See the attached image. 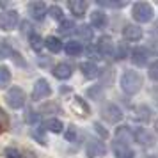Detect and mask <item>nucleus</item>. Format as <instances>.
Returning <instances> with one entry per match:
<instances>
[{
    "label": "nucleus",
    "mask_w": 158,
    "mask_h": 158,
    "mask_svg": "<svg viewBox=\"0 0 158 158\" xmlns=\"http://www.w3.org/2000/svg\"><path fill=\"white\" fill-rule=\"evenodd\" d=\"M148 75H149V78H151V80H155V82L158 80V60H155V62L149 66V69H148Z\"/></svg>",
    "instance_id": "nucleus-35"
},
{
    "label": "nucleus",
    "mask_w": 158,
    "mask_h": 158,
    "mask_svg": "<svg viewBox=\"0 0 158 158\" xmlns=\"http://www.w3.org/2000/svg\"><path fill=\"white\" fill-rule=\"evenodd\" d=\"M52 75H53L57 80H68V78H71V75H73V66L68 64V62H59V64L53 66Z\"/></svg>",
    "instance_id": "nucleus-9"
},
{
    "label": "nucleus",
    "mask_w": 158,
    "mask_h": 158,
    "mask_svg": "<svg viewBox=\"0 0 158 158\" xmlns=\"http://www.w3.org/2000/svg\"><path fill=\"white\" fill-rule=\"evenodd\" d=\"M101 117L105 119L107 123H119L123 119V110L117 105H114V103H107V105H103V108H101Z\"/></svg>",
    "instance_id": "nucleus-5"
},
{
    "label": "nucleus",
    "mask_w": 158,
    "mask_h": 158,
    "mask_svg": "<svg viewBox=\"0 0 158 158\" xmlns=\"http://www.w3.org/2000/svg\"><path fill=\"white\" fill-rule=\"evenodd\" d=\"M29 44L36 53H41V50H43V46H44V39L39 36L37 32H32L29 36Z\"/></svg>",
    "instance_id": "nucleus-23"
},
{
    "label": "nucleus",
    "mask_w": 158,
    "mask_h": 158,
    "mask_svg": "<svg viewBox=\"0 0 158 158\" xmlns=\"http://www.w3.org/2000/svg\"><path fill=\"white\" fill-rule=\"evenodd\" d=\"M133 140H137L139 144H142V146H151V144L155 142V137H153V133H149L146 128H137L135 131H133Z\"/></svg>",
    "instance_id": "nucleus-14"
},
{
    "label": "nucleus",
    "mask_w": 158,
    "mask_h": 158,
    "mask_svg": "<svg viewBox=\"0 0 158 158\" xmlns=\"http://www.w3.org/2000/svg\"><path fill=\"white\" fill-rule=\"evenodd\" d=\"M64 137H66V140H69V142H75L77 140V137H78V131H77V128L75 126H68V130H66V133H64Z\"/></svg>",
    "instance_id": "nucleus-34"
},
{
    "label": "nucleus",
    "mask_w": 158,
    "mask_h": 158,
    "mask_svg": "<svg viewBox=\"0 0 158 158\" xmlns=\"http://www.w3.org/2000/svg\"><path fill=\"white\" fill-rule=\"evenodd\" d=\"M22 32H23V34H27V36H30V34L34 32V30L30 29V23L29 22H22Z\"/></svg>",
    "instance_id": "nucleus-41"
},
{
    "label": "nucleus",
    "mask_w": 158,
    "mask_h": 158,
    "mask_svg": "<svg viewBox=\"0 0 158 158\" xmlns=\"http://www.w3.org/2000/svg\"><path fill=\"white\" fill-rule=\"evenodd\" d=\"M18 23H20V18H18V13L15 9H7V11L0 13V30L9 32V30L16 29Z\"/></svg>",
    "instance_id": "nucleus-4"
},
{
    "label": "nucleus",
    "mask_w": 158,
    "mask_h": 158,
    "mask_svg": "<svg viewBox=\"0 0 158 158\" xmlns=\"http://www.w3.org/2000/svg\"><path fill=\"white\" fill-rule=\"evenodd\" d=\"M39 119V114L34 112V110H27V114H25V121L27 123H37Z\"/></svg>",
    "instance_id": "nucleus-36"
},
{
    "label": "nucleus",
    "mask_w": 158,
    "mask_h": 158,
    "mask_svg": "<svg viewBox=\"0 0 158 158\" xmlns=\"http://www.w3.org/2000/svg\"><path fill=\"white\" fill-rule=\"evenodd\" d=\"M148 59H149V50H148V48L137 46L135 50L131 52V62H133L135 66L148 64Z\"/></svg>",
    "instance_id": "nucleus-15"
},
{
    "label": "nucleus",
    "mask_w": 158,
    "mask_h": 158,
    "mask_svg": "<svg viewBox=\"0 0 158 158\" xmlns=\"http://www.w3.org/2000/svg\"><path fill=\"white\" fill-rule=\"evenodd\" d=\"M48 15L55 20V22H64V13H62V9L59 7V6H52L50 9H48Z\"/></svg>",
    "instance_id": "nucleus-30"
},
{
    "label": "nucleus",
    "mask_w": 158,
    "mask_h": 158,
    "mask_svg": "<svg viewBox=\"0 0 158 158\" xmlns=\"http://www.w3.org/2000/svg\"><path fill=\"white\" fill-rule=\"evenodd\" d=\"M6 101H7V105L11 108H22L25 105V101H27V96H25V91H23L22 87H11L6 94Z\"/></svg>",
    "instance_id": "nucleus-3"
},
{
    "label": "nucleus",
    "mask_w": 158,
    "mask_h": 158,
    "mask_svg": "<svg viewBox=\"0 0 158 158\" xmlns=\"http://www.w3.org/2000/svg\"><path fill=\"white\" fill-rule=\"evenodd\" d=\"M30 135H32L34 140H37V142L41 144V146H46V135H44V128L43 126H36V128H32Z\"/></svg>",
    "instance_id": "nucleus-28"
},
{
    "label": "nucleus",
    "mask_w": 158,
    "mask_h": 158,
    "mask_svg": "<svg viewBox=\"0 0 158 158\" xmlns=\"http://www.w3.org/2000/svg\"><path fill=\"white\" fill-rule=\"evenodd\" d=\"M153 15H155V11L151 7V4H148V2H135L133 7H131V16L139 23L151 22L153 20Z\"/></svg>",
    "instance_id": "nucleus-2"
},
{
    "label": "nucleus",
    "mask_w": 158,
    "mask_h": 158,
    "mask_svg": "<svg viewBox=\"0 0 158 158\" xmlns=\"http://www.w3.org/2000/svg\"><path fill=\"white\" fill-rule=\"evenodd\" d=\"M77 36L82 41H93V37H94L93 27L91 25H80V27H77Z\"/></svg>",
    "instance_id": "nucleus-25"
},
{
    "label": "nucleus",
    "mask_w": 158,
    "mask_h": 158,
    "mask_svg": "<svg viewBox=\"0 0 158 158\" xmlns=\"http://www.w3.org/2000/svg\"><path fill=\"white\" fill-rule=\"evenodd\" d=\"M128 55V50H126V44L124 43H121L119 46H117V52H115V57L117 59H124Z\"/></svg>",
    "instance_id": "nucleus-37"
},
{
    "label": "nucleus",
    "mask_w": 158,
    "mask_h": 158,
    "mask_svg": "<svg viewBox=\"0 0 158 158\" xmlns=\"http://www.w3.org/2000/svg\"><path fill=\"white\" fill-rule=\"evenodd\" d=\"M112 151H114L115 158H133L135 156V151L131 149L128 144L119 142V140H114V144H112Z\"/></svg>",
    "instance_id": "nucleus-11"
},
{
    "label": "nucleus",
    "mask_w": 158,
    "mask_h": 158,
    "mask_svg": "<svg viewBox=\"0 0 158 158\" xmlns=\"http://www.w3.org/2000/svg\"><path fill=\"white\" fill-rule=\"evenodd\" d=\"M80 69H82V75H84L87 80H94L100 75V68L94 64V62H91V60L82 62V64H80Z\"/></svg>",
    "instance_id": "nucleus-16"
},
{
    "label": "nucleus",
    "mask_w": 158,
    "mask_h": 158,
    "mask_svg": "<svg viewBox=\"0 0 158 158\" xmlns=\"http://www.w3.org/2000/svg\"><path fill=\"white\" fill-rule=\"evenodd\" d=\"M68 7L71 11V15L75 18H82V16H85L87 13V7H89V2H84V0H71V2H68Z\"/></svg>",
    "instance_id": "nucleus-13"
},
{
    "label": "nucleus",
    "mask_w": 158,
    "mask_h": 158,
    "mask_svg": "<svg viewBox=\"0 0 158 158\" xmlns=\"http://www.w3.org/2000/svg\"><path fill=\"white\" fill-rule=\"evenodd\" d=\"M73 108H75L80 115H84V117L91 114L89 105H87L85 101H84V98H80V96H75V100H73Z\"/></svg>",
    "instance_id": "nucleus-24"
},
{
    "label": "nucleus",
    "mask_w": 158,
    "mask_h": 158,
    "mask_svg": "<svg viewBox=\"0 0 158 158\" xmlns=\"http://www.w3.org/2000/svg\"><path fill=\"white\" fill-rule=\"evenodd\" d=\"M155 130H156V131H158V119H156V121H155Z\"/></svg>",
    "instance_id": "nucleus-43"
},
{
    "label": "nucleus",
    "mask_w": 158,
    "mask_h": 158,
    "mask_svg": "<svg viewBox=\"0 0 158 158\" xmlns=\"http://www.w3.org/2000/svg\"><path fill=\"white\" fill-rule=\"evenodd\" d=\"M123 37H124V41H128V43L140 41V39H142V29H140L139 25L128 23V25L123 29Z\"/></svg>",
    "instance_id": "nucleus-8"
},
{
    "label": "nucleus",
    "mask_w": 158,
    "mask_h": 158,
    "mask_svg": "<svg viewBox=\"0 0 158 158\" xmlns=\"http://www.w3.org/2000/svg\"><path fill=\"white\" fill-rule=\"evenodd\" d=\"M119 84H121L123 93H126V94L131 96V94H137L142 89L144 80L135 69H128V71H124L121 75V82H119Z\"/></svg>",
    "instance_id": "nucleus-1"
},
{
    "label": "nucleus",
    "mask_w": 158,
    "mask_h": 158,
    "mask_svg": "<svg viewBox=\"0 0 158 158\" xmlns=\"http://www.w3.org/2000/svg\"><path fill=\"white\" fill-rule=\"evenodd\" d=\"M13 53H15V50H13L11 43H9L7 39H2V41H0V60L11 57Z\"/></svg>",
    "instance_id": "nucleus-27"
},
{
    "label": "nucleus",
    "mask_w": 158,
    "mask_h": 158,
    "mask_svg": "<svg viewBox=\"0 0 158 158\" xmlns=\"http://www.w3.org/2000/svg\"><path fill=\"white\" fill-rule=\"evenodd\" d=\"M98 53L103 55V57H110V55H115V46L112 43V39L108 36H103L100 37V41H98Z\"/></svg>",
    "instance_id": "nucleus-10"
},
{
    "label": "nucleus",
    "mask_w": 158,
    "mask_h": 158,
    "mask_svg": "<svg viewBox=\"0 0 158 158\" xmlns=\"http://www.w3.org/2000/svg\"><path fill=\"white\" fill-rule=\"evenodd\" d=\"M75 27H77V25H75L73 20H64V22L59 25V32H60L62 36H66V34H71L73 30H77Z\"/></svg>",
    "instance_id": "nucleus-29"
},
{
    "label": "nucleus",
    "mask_w": 158,
    "mask_h": 158,
    "mask_svg": "<svg viewBox=\"0 0 158 158\" xmlns=\"http://www.w3.org/2000/svg\"><path fill=\"white\" fill-rule=\"evenodd\" d=\"M50 94H52V87H50V84H48V80H46V78L36 80L34 89H32V100H34V101L44 100V98H48Z\"/></svg>",
    "instance_id": "nucleus-6"
},
{
    "label": "nucleus",
    "mask_w": 158,
    "mask_h": 158,
    "mask_svg": "<svg viewBox=\"0 0 158 158\" xmlns=\"http://www.w3.org/2000/svg\"><path fill=\"white\" fill-rule=\"evenodd\" d=\"M64 52L68 55H71V57H78L80 53L84 52V46H82L80 41H68L64 46Z\"/></svg>",
    "instance_id": "nucleus-22"
},
{
    "label": "nucleus",
    "mask_w": 158,
    "mask_h": 158,
    "mask_svg": "<svg viewBox=\"0 0 158 158\" xmlns=\"http://www.w3.org/2000/svg\"><path fill=\"white\" fill-rule=\"evenodd\" d=\"M115 140L128 144L130 140H133V131H130L128 126H119L115 130Z\"/></svg>",
    "instance_id": "nucleus-20"
},
{
    "label": "nucleus",
    "mask_w": 158,
    "mask_h": 158,
    "mask_svg": "<svg viewBox=\"0 0 158 158\" xmlns=\"http://www.w3.org/2000/svg\"><path fill=\"white\" fill-rule=\"evenodd\" d=\"M46 110H60V107H59L57 103H48V105H43V107H41V112H43V114H46Z\"/></svg>",
    "instance_id": "nucleus-39"
},
{
    "label": "nucleus",
    "mask_w": 158,
    "mask_h": 158,
    "mask_svg": "<svg viewBox=\"0 0 158 158\" xmlns=\"http://www.w3.org/2000/svg\"><path fill=\"white\" fill-rule=\"evenodd\" d=\"M149 158H158V156H156V155H151V156H149Z\"/></svg>",
    "instance_id": "nucleus-44"
},
{
    "label": "nucleus",
    "mask_w": 158,
    "mask_h": 158,
    "mask_svg": "<svg viewBox=\"0 0 158 158\" xmlns=\"http://www.w3.org/2000/svg\"><path fill=\"white\" fill-rule=\"evenodd\" d=\"M7 124H9V117H7V114L2 110V107H0V131L6 128Z\"/></svg>",
    "instance_id": "nucleus-38"
},
{
    "label": "nucleus",
    "mask_w": 158,
    "mask_h": 158,
    "mask_svg": "<svg viewBox=\"0 0 158 158\" xmlns=\"http://www.w3.org/2000/svg\"><path fill=\"white\" fill-rule=\"evenodd\" d=\"M100 7H124L126 2H108V0H98L96 2Z\"/></svg>",
    "instance_id": "nucleus-32"
},
{
    "label": "nucleus",
    "mask_w": 158,
    "mask_h": 158,
    "mask_svg": "<svg viewBox=\"0 0 158 158\" xmlns=\"http://www.w3.org/2000/svg\"><path fill=\"white\" fill-rule=\"evenodd\" d=\"M11 84V69L7 66H0V89H6Z\"/></svg>",
    "instance_id": "nucleus-26"
},
{
    "label": "nucleus",
    "mask_w": 158,
    "mask_h": 158,
    "mask_svg": "<svg viewBox=\"0 0 158 158\" xmlns=\"http://www.w3.org/2000/svg\"><path fill=\"white\" fill-rule=\"evenodd\" d=\"M29 15L32 20H36V22H43L44 16L48 15V7H46V4L44 2H30L29 6Z\"/></svg>",
    "instance_id": "nucleus-7"
},
{
    "label": "nucleus",
    "mask_w": 158,
    "mask_h": 158,
    "mask_svg": "<svg viewBox=\"0 0 158 158\" xmlns=\"http://www.w3.org/2000/svg\"><path fill=\"white\" fill-rule=\"evenodd\" d=\"M4 155H6V158H25V155L22 151H18L16 148H6Z\"/></svg>",
    "instance_id": "nucleus-33"
},
{
    "label": "nucleus",
    "mask_w": 158,
    "mask_h": 158,
    "mask_svg": "<svg viewBox=\"0 0 158 158\" xmlns=\"http://www.w3.org/2000/svg\"><path fill=\"white\" fill-rule=\"evenodd\" d=\"M9 6H11L9 2H0V7H4V9H6V7H9Z\"/></svg>",
    "instance_id": "nucleus-42"
},
{
    "label": "nucleus",
    "mask_w": 158,
    "mask_h": 158,
    "mask_svg": "<svg viewBox=\"0 0 158 158\" xmlns=\"http://www.w3.org/2000/svg\"><path fill=\"white\" fill-rule=\"evenodd\" d=\"M43 128L46 130V131H52V133H62L64 124H62V121L57 119V117H50V119H46V121L43 123Z\"/></svg>",
    "instance_id": "nucleus-19"
},
{
    "label": "nucleus",
    "mask_w": 158,
    "mask_h": 158,
    "mask_svg": "<svg viewBox=\"0 0 158 158\" xmlns=\"http://www.w3.org/2000/svg\"><path fill=\"white\" fill-rule=\"evenodd\" d=\"M131 115H133V119H137V121L148 123L149 117H151V110H149V107H146V105H137V107H133V110H131Z\"/></svg>",
    "instance_id": "nucleus-18"
},
{
    "label": "nucleus",
    "mask_w": 158,
    "mask_h": 158,
    "mask_svg": "<svg viewBox=\"0 0 158 158\" xmlns=\"http://www.w3.org/2000/svg\"><path fill=\"white\" fill-rule=\"evenodd\" d=\"M44 46H46L52 53H59V52L64 48V46H62V41H60L59 37H55V36H48L46 37V39H44Z\"/></svg>",
    "instance_id": "nucleus-21"
},
{
    "label": "nucleus",
    "mask_w": 158,
    "mask_h": 158,
    "mask_svg": "<svg viewBox=\"0 0 158 158\" xmlns=\"http://www.w3.org/2000/svg\"><path fill=\"white\" fill-rule=\"evenodd\" d=\"M85 151L87 155H91V156H98V155H105L107 153V148H105V144L101 142V140H96V139H89L85 144Z\"/></svg>",
    "instance_id": "nucleus-12"
},
{
    "label": "nucleus",
    "mask_w": 158,
    "mask_h": 158,
    "mask_svg": "<svg viewBox=\"0 0 158 158\" xmlns=\"http://www.w3.org/2000/svg\"><path fill=\"white\" fill-rule=\"evenodd\" d=\"M108 25V18L107 15L103 13V11H94L93 15H91V27L93 29H105Z\"/></svg>",
    "instance_id": "nucleus-17"
},
{
    "label": "nucleus",
    "mask_w": 158,
    "mask_h": 158,
    "mask_svg": "<svg viewBox=\"0 0 158 158\" xmlns=\"http://www.w3.org/2000/svg\"><path fill=\"white\" fill-rule=\"evenodd\" d=\"M94 130H96V131H98V133H100V135L103 137V139H107V137H108V131H107V130L101 128L100 123H94Z\"/></svg>",
    "instance_id": "nucleus-40"
},
{
    "label": "nucleus",
    "mask_w": 158,
    "mask_h": 158,
    "mask_svg": "<svg viewBox=\"0 0 158 158\" xmlns=\"http://www.w3.org/2000/svg\"><path fill=\"white\" fill-rule=\"evenodd\" d=\"M87 96L93 98V100H100L101 96H103V89H101L100 85H94V87H91V89L87 91Z\"/></svg>",
    "instance_id": "nucleus-31"
}]
</instances>
